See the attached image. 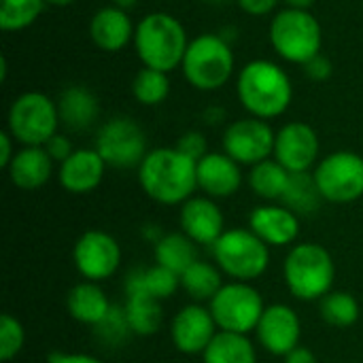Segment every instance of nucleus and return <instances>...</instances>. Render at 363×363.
I'll use <instances>...</instances> for the list:
<instances>
[{
	"label": "nucleus",
	"instance_id": "nucleus-1",
	"mask_svg": "<svg viewBox=\"0 0 363 363\" xmlns=\"http://www.w3.org/2000/svg\"><path fill=\"white\" fill-rule=\"evenodd\" d=\"M198 162L177 147H157L147 153L138 170V183L147 198L164 206H181L198 189Z\"/></svg>",
	"mask_w": 363,
	"mask_h": 363
},
{
	"label": "nucleus",
	"instance_id": "nucleus-2",
	"mask_svg": "<svg viewBox=\"0 0 363 363\" xmlns=\"http://www.w3.org/2000/svg\"><path fill=\"white\" fill-rule=\"evenodd\" d=\"M236 94L251 117L270 121L291 106L294 85L279 64L270 60H251L238 72Z\"/></svg>",
	"mask_w": 363,
	"mask_h": 363
},
{
	"label": "nucleus",
	"instance_id": "nucleus-3",
	"mask_svg": "<svg viewBox=\"0 0 363 363\" xmlns=\"http://www.w3.org/2000/svg\"><path fill=\"white\" fill-rule=\"evenodd\" d=\"M187 47V32L170 13H149L136 23L134 49L145 68L170 74L172 70L181 68Z\"/></svg>",
	"mask_w": 363,
	"mask_h": 363
},
{
	"label": "nucleus",
	"instance_id": "nucleus-4",
	"mask_svg": "<svg viewBox=\"0 0 363 363\" xmlns=\"http://www.w3.org/2000/svg\"><path fill=\"white\" fill-rule=\"evenodd\" d=\"M283 279L296 300L319 302L334 291V257L323 245L317 242L294 245L283 262Z\"/></svg>",
	"mask_w": 363,
	"mask_h": 363
},
{
	"label": "nucleus",
	"instance_id": "nucleus-5",
	"mask_svg": "<svg viewBox=\"0 0 363 363\" xmlns=\"http://www.w3.org/2000/svg\"><path fill=\"white\" fill-rule=\"evenodd\" d=\"M181 70L194 89L217 91L234 74L232 45L221 34H200L189 40Z\"/></svg>",
	"mask_w": 363,
	"mask_h": 363
},
{
	"label": "nucleus",
	"instance_id": "nucleus-6",
	"mask_svg": "<svg viewBox=\"0 0 363 363\" xmlns=\"http://www.w3.org/2000/svg\"><path fill=\"white\" fill-rule=\"evenodd\" d=\"M211 253L219 270L232 281L253 283L270 266V247L249 228L225 230L211 247Z\"/></svg>",
	"mask_w": 363,
	"mask_h": 363
},
{
	"label": "nucleus",
	"instance_id": "nucleus-7",
	"mask_svg": "<svg viewBox=\"0 0 363 363\" xmlns=\"http://www.w3.org/2000/svg\"><path fill=\"white\" fill-rule=\"evenodd\" d=\"M270 43L285 62L304 66L321 53L323 30L311 11L283 9L270 21Z\"/></svg>",
	"mask_w": 363,
	"mask_h": 363
},
{
	"label": "nucleus",
	"instance_id": "nucleus-8",
	"mask_svg": "<svg viewBox=\"0 0 363 363\" xmlns=\"http://www.w3.org/2000/svg\"><path fill=\"white\" fill-rule=\"evenodd\" d=\"M60 125L57 102L43 91H23L9 106L6 130L21 147H45Z\"/></svg>",
	"mask_w": 363,
	"mask_h": 363
},
{
	"label": "nucleus",
	"instance_id": "nucleus-9",
	"mask_svg": "<svg viewBox=\"0 0 363 363\" xmlns=\"http://www.w3.org/2000/svg\"><path fill=\"white\" fill-rule=\"evenodd\" d=\"M208 308L221 332L249 336L251 332H255L266 304L262 294L251 283L232 281L223 283L217 296L208 302Z\"/></svg>",
	"mask_w": 363,
	"mask_h": 363
},
{
	"label": "nucleus",
	"instance_id": "nucleus-10",
	"mask_svg": "<svg viewBox=\"0 0 363 363\" xmlns=\"http://www.w3.org/2000/svg\"><path fill=\"white\" fill-rule=\"evenodd\" d=\"M325 202L351 204L363 196V155L355 151L328 153L313 170Z\"/></svg>",
	"mask_w": 363,
	"mask_h": 363
},
{
	"label": "nucleus",
	"instance_id": "nucleus-11",
	"mask_svg": "<svg viewBox=\"0 0 363 363\" xmlns=\"http://www.w3.org/2000/svg\"><path fill=\"white\" fill-rule=\"evenodd\" d=\"M111 168H138L147 157V134L130 117H113L102 123L94 147Z\"/></svg>",
	"mask_w": 363,
	"mask_h": 363
},
{
	"label": "nucleus",
	"instance_id": "nucleus-12",
	"mask_svg": "<svg viewBox=\"0 0 363 363\" xmlns=\"http://www.w3.org/2000/svg\"><path fill=\"white\" fill-rule=\"evenodd\" d=\"M72 262L83 281L102 283L115 277L121 266V247L117 238L102 230L83 232L72 247Z\"/></svg>",
	"mask_w": 363,
	"mask_h": 363
},
{
	"label": "nucleus",
	"instance_id": "nucleus-13",
	"mask_svg": "<svg viewBox=\"0 0 363 363\" xmlns=\"http://www.w3.org/2000/svg\"><path fill=\"white\" fill-rule=\"evenodd\" d=\"M277 132L272 125L257 117H245L232 121L223 130V151L240 166H255L274 155Z\"/></svg>",
	"mask_w": 363,
	"mask_h": 363
},
{
	"label": "nucleus",
	"instance_id": "nucleus-14",
	"mask_svg": "<svg viewBox=\"0 0 363 363\" xmlns=\"http://www.w3.org/2000/svg\"><path fill=\"white\" fill-rule=\"evenodd\" d=\"M319 151L321 143L315 128L304 121H289L277 132L272 157L291 174H296L311 172V168L319 164Z\"/></svg>",
	"mask_w": 363,
	"mask_h": 363
},
{
	"label": "nucleus",
	"instance_id": "nucleus-15",
	"mask_svg": "<svg viewBox=\"0 0 363 363\" xmlns=\"http://www.w3.org/2000/svg\"><path fill=\"white\" fill-rule=\"evenodd\" d=\"M255 336H257V345L266 353L274 357H285L296 347H300L302 321L289 304L277 302L266 306L255 328Z\"/></svg>",
	"mask_w": 363,
	"mask_h": 363
},
{
	"label": "nucleus",
	"instance_id": "nucleus-16",
	"mask_svg": "<svg viewBox=\"0 0 363 363\" xmlns=\"http://www.w3.org/2000/svg\"><path fill=\"white\" fill-rule=\"evenodd\" d=\"M217 332L211 308L196 302L183 306L170 321V340L183 355H202Z\"/></svg>",
	"mask_w": 363,
	"mask_h": 363
},
{
	"label": "nucleus",
	"instance_id": "nucleus-17",
	"mask_svg": "<svg viewBox=\"0 0 363 363\" xmlns=\"http://www.w3.org/2000/svg\"><path fill=\"white\" fill-rule=\"evenodd\" d=\"M179 228L196 245L213 247L225 232V217L217 200L208 196H194L181 204Z\"/></svg>",
	"mask_w": 363,
	"mask_h": 363
},
{
	"label": "nucleus",
	"instance_id": "nucleus-18",
	"mask_svg": "<svg viewBox=\"0 0 363 363\" xmlns=\"http://www.w3.org/2000/svg\"><path fill=\"white\" fill-rule=\"evenodd\" d=\"M270 249L289 247L300 236V217L281 202H266L249 213L247 225Z\"/></svg>",
	"mask_w": 363,
	"mask_h": 363
},
{
	"label": "nucleus",
	"instance_id": "nucleus-19",
	"mask_svg": "<svg viewBox=\"0 0 363 363\" xmlns=\"http://www.w3.org/2000/svg\"><path fill=\"white\" fill-rule=\"evenodd\" d=\"M196 172H198V189L213 200L232 198L242 185L240 164L232 160L225 151H208L198 162Z\"/></svg>",
	"mask_w": 363,
	"mask_h": 363
},
{
	"label": "nucleus",
	"instance_id": "nucleus-20",
	"mask_svg": "<svg viewBox=\"0 0 363 363\" xmlns=\"http://www.w3.org/2000/svg\"><path fill=\"white\" fill-rule=\"evenodd\" d=\"M106 172V162L96 149H74L57 168V181L64 191L83 196L100 187Z\"/></svg>",
	"mask_w": 363,
	"mask_h": 363
},
{
	"label": "nucleus",
	"instance_id": "nucleus-21",
	"mask_svg": "<svg viewBox=\"0 0 363 363\" xmlns=\"http://www.w3.org/2000/svg\"><path fill=\"white\" fill-rule=\"evenodd\" d=\"M134 32L136 28L128 11H121L115 4L98 9L89 21V36L94 45L106 53H117L134 43Z\"/></svg>",
	"mask_w": 363,
	"mask_h": 363
},
{
	"label": "nucleus",
	"instance_id": "nucleus-22",
	"mask_svg": "<svg viewBox=\"0 0 363 363\" xmlns=\"http://www.w3.org/2000/svg\"><path fill=\"white\" fill-rule=\"evenodd\" d=\"M53 160L45 147H21L17 149L6 172L17 189L34 191L49 183L53 177Z\"/></svg>",
	"mask_w": 363,
	"mask_h": 363
},
{
	"label": "nucleus",
	"instance_id": "nucleus-23",
	"mask_svg": "<svg viewBox=\"0 0 363 363\" xmlns=\"http://www.w3.org/2000/svg\"><path fill=\"white\" fill-rule=\"evenodd\" d=\"M57 102L60 123L70 132H83L91 128L100 115L98 96L85 85H68L62 89Z\"/></svg>",
	"mask_w": 363,
	"mask_h": 363
},
{
	"label": "nucleus",
	"instance_id": "nucleus-24",
	"mask_svg": "<svg viewBox=\"0 0 363 363\" xmlns=\"http://www.w3.org/2000/svg\"><path fill=\"white\" fill-rule=\"evenodd\" d=\"M111 308L113 302L108 300L106 291L94 281L77 283L66 296V311L81 325L96 328L111 313Z\"/></svg>",
	"mask_w": 363,
	"mask_h": 363
},
{
	"label": "nucleus",
	"instance_id": "nucleus-25",
	"mask_svg": "<svg viewBox=\"0 0 363 363\" xmlns=\"http://www.w3.org/2000/svg\"><path fill=\"white\" fill-rule=\"evenodd\" d=\"M179 289H181V277L160 264L136 268L125 279V296L145 294L164 302L172 298Z\"/></svg>",
	"mask_w": 363,
	"mask_h": 363
},
{
	"label": "nucleus",
	"instance_id": "nucleus-26",
	"mask_svg": "<svg viewBox=\"0 0 363 363\" xmlns=\"http://www.w3.org/2000/svg\"><path fill=\"white\" fill-rule=\"evenodd\" d=\"M221 287H223V272L219 270L217 264L204 259H196L181 274V289L196 304H208Z\"/></svg>",
	"mask_w": 363,
	"mask_h": 363
},
{
	"label": "nucleus",
	"instance_id": "nucleus-27",
	"mask_svg": "<svg viewBox=\"0 0 363 363\" xmlns=\"http://www.w3.org/2000/svg\"><path fill=\"white\" fill-rule=\"evenodd\" d=\"M196 247L198 245L183 232H170V234H164L153 245V257H155V264L181 277L198 259Z\"/></svg>",
	"mask_w": 363,
	"mask_h": 363
},
{
	"label": "nucleus",
	"instance_id": "nucleus-28",
	"mask_svg": "<svg viewBox=\"0 0 363 363\" xmlns=\"http://www.w3.org/2000/svg\"><path fill=\"white\" fill-rule=\"evenodd\" d=\"M204 363H257L255 345L245 334L217 332L213 342L202 353Z\"/></svg>",
	"mask_w": 363,
	"mask_h": 363
},
{
	"label": "nucleus",
	"instance_id": "nucleus-29",
	"mask_svg": "<svg viewBox=\"0 0 363 363\" xmlns=\"http://www.w3.org/2000/svg\"><path fill=\"white\" fill-rule=\"evenodd\" d=\"M289 177L291 172L287 168H283L274 157L264 160L255 166H251L249 170V187L251 191L266 200V202H281V198L285 196V189L289 185Z\"/></svg>",
	"mask_w": 363,
	"mask_h": 363
},
{
	"label": "nucleus",
	"instance_id": "nucleus-30",
	"mask_svg": "<svg viewBox=\"0 0 363 363\" xmlns=\"http://www.w3.org/2000/svg\"><path fill=\"white\" fill-rule=\"evenodd\" d=\"M123 311H125V317L134 336H143V338L153 336L164 325L162 302L151 296H145V294L125 296Z\"/></svg>",
	"mask_w": 363,
	"mask_h": 363
},
{
	"label": "nucleus",
	"instance_id": "nucleus-31",
	"mask_svg": "<svg viewBox=\"0 0 363 363\" xmlns=\"http://www.w3.org/2000/svg\"><path fill=\"white\" fill-rule=\"evenodd\" d=\"M323 196L317 187V181L313 172H296L289 177V185L285 189V196L281 198V204L291 208L298 217L313 215L323 204Z\"/></svg>",
	"mask_w": 363,
	"mask_h": 363
},
{
	"label": "nucleus",
	"instance_id": "nucleus-32",
	"mask_svg": "<svg viewBox=\"0 0 363 363\" xmlns=\"http://www.w3.org/2000/svg\"><path fill=\"white\" fill-rule=\"evenodd\" d=\"M359 302L349 291H330L319 300V315L332 328H351L359 319Z\"/></svg>",
	"mask_w": 363,
	"mask_h": 363
},
{
	"label": "nucleus",
	"instance_id": "nucleus-33",
	"mask_svg": "<svg viewBox=\"0 0 363 363\" xmlns=\"http://www.w3.org/2000/svg\"><path fill=\"white\" fill-rule=\"evenodd\" d=\"M168 94H170L168 72L143 66L132 79V96L143 106H157L168 98Z\"/></svg>",
	"mask_w": 363,
	"mask_h": 363
},
{
	"label": "nucleus",
	"instance_id": "nucleus-34",
	"mask_svg": "<svg viewBox=\"0 0 363 363\" xmlns=\"http://www.w3.org/2000/svg\"><path fill=\"white\" fill-rule=\"evenodd\" d=\"M45 0H0V28L19 32L30 28L43 13Z\"/></svg>",
	"mask_w": 363,
	"mask_h": 363
},
{
	"label": "nucleus",
	"instance_id": "nucleus-35",
	"mask_svg": "<svg viewBox=\"0 0 363 363\" xmlns=\"http://www.w3.org/2000/svg\"><path fill=\"white\" fill-rule=\"evenodd\" d=\"M94 334H96V338L100 342H104L108 347H121L132 336V330H130L123 306L113 304L111 313L94 328Z\"/></svg>",
	"mask_w": 363,
	"mask_h": 363
},
{
	"label": "nucleus",
	"instance_id": "nucleus-36",
	"mask_svg": "<svg viewBox=\"0 0 363 363\" xmlns=\"http://www.w3.org/2000/svg\"><path fill=\"white\" fill-rule=\"evenodd\" d=\"M26 345V330L21 325V321L11 315V313H2L0 317V359L4 363L13 362Z\"/></svg>",
	"mask_w": 363,
	"mask_h": 363
},
{
	"label": "nucleus",
	"instance_id": "nucleus-37",
	"mask_svg": "<svg viewBox=\"0 0 363 363\" xmlns=\"http://www.w3.org/2000/svg\"><path fill=\"white\" fill-rule=\"evenodd\" d=\"M183 155L191 157L194 162H200L206 153H208V143H206V136L198 130H189L185 134L179 136L177 145H174Z\"/></svg>",
	"mask_w": 363,
	"mask_h": 363
},
{
	"label": "nucleus",
	"instance_id": "nucleus-38",
	"mask_svg": "<svg viewBox=\"0 0 363 363\" xmlns=\"http://www.w3.org/2000/svg\"><path fill=\"white\" fill-rule=\"evenodd\" d=\"M302 68H304V74H306L311 81H315V83H323V81H328V79L332 77V72H334V64H332V60H330V57H325L323 53H319V55H315L313 60H308Z\"/></svg>",
	"mask_w": 363,
	"mask_h": 363
},
{
	"label": "nucleus",
	"instance_id": "nucleus-39",
	"mask_svg": "<svg viewBox=\"0 0 363 363\" xmlns=\"http://www.w3.org/2000/svg\"><path fill=\"white\" fill-rule=\"evenodd\" d=\"M45 149H47V153L51 155V160H53L55 164H62V162L68 160V157L72 155V151H74L70 138H68L66 134H60V132H57L53 138L47 140Z\"/></svg>",
	"mask_w": 363,
	"mask_h": 363
},
{
	"label": "nucleus",
	"instance_id": "nucleus-40",
	"mask_svg": "<svg viewBox=\"0 0 363 363\" xmlns=\"http://www.w3.org/2000/svg\"><path fill=\"white\" fill-rule=\"evenodd\" d=\"M238 6L247 13V15H253V17H264V15H270L277 4L281 0H236Z\"/></svg>",
	"mask_w": 363,
	"mask_h": 363
},
{
	"label": "nucleus",
	"instance_id": "nucleus-41",
	"mask_svg": "<svg viewBox=\"0 0 363 363\" xmlns=\"http://www.w3.org/2000/svg\"><path fill=\"white\" fill-rule=\"evenodd\" d=\"M47 363H104L100 357L89 353H62L55 351L47 357Z\"/></svg>",
	"mask_w": 363,
	"mask_h": 363
},
{
	"label": "nucleus",
	"instance_id": "nucleus-42",
	"mask_svg": "<svg viewBox=\"0 0 363 363\" xmlns=\"http://www.w3.org/2000/svg\"><path fill=\"white\" fill-rule=\"evenodd\" d=\"M15 143H17V140L11 136L9 130L0 132V166H2L4 170L9 168V164L13 162V157H15V153H17Z\"/></svg>",
	"mask_w": 363,
	"mask_h": 363
},
{
	"label": "nucleus",
	"instance_id": "nucleus-43",
	"mask_svg": "<svg viewBox=\"0 0 363 363\" xmlns=\"http://www.w3.org/2000/svg\"><path fill=\"white\" fill-rule=\"evenodd\" d=\"M283 363H319L317 355L308 347H296L289 355L283 357Z\"/></svg>",
	"mask_w": 363,
	"mask_h": 363
},
{
	"label": "nucleus",
	"instance_id": "nucleus-44",
	"mask_svg": "<svg viewBox=\"0 0 363 363\" xmlns=\"http://www.w3.org/2000/svg\"><path fill=\"white\" fill-rule=\"evenodd\" d=\"M287 4V9H302V11H311V6L317 0H283Z\"/></svg>",
	"mask_w": 363,
	"mask_h": 363
},
{
	"label": "nucleus",
	"instance_id": "nucleus-45",
	"mask_svg": "<svg viewBox=\"0 0 363 363\" xmlns=\"http://www.w3.org/2000/svg\"><path fill=\"white\" fill-rule=\"evenodd\" d=\"M113 4L121 11H132L138 4V0H113Z\"/></svg>",
	"mask_w": 363,
	"mask_h": 363
},
{
	"label": "nucleus",
	"instance_id": "nucleus-46",
	"mask_svg": "<svg viewBox=\"0 0 363 363\" xmlns=\"http://www.w3.org/2000/svg\"><path fill=\"white\" fill-rule=\"evenodd\" d=\"M47 4H51V6H70V4H74L77 0H45Z\"/></svg>",
	"mask_w": 363,
	"mask_h": 363
},
{
	"label": "nucleus",
	"instance_id": "nucleus-47",
	"mask_svg": "<svg viewBox=\"0 0 363 363\" xmlns=\"http://www.w3.org/2000/svg\"><path fill=\"white\" fill-rule=\"evenodd\" d=\"M206 2H211V4H225V2H230V0H206Z\"/></svg>",
	"mask_w": 363,
	"mask_h": 363
}]
</instances>
